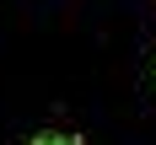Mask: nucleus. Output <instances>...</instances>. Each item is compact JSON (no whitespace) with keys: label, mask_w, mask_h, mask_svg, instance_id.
I'll use <instances>...</instances> for the list:
<instances>
[{"label":"nucleus","mask_w":156,"mask_h":145,"mask_svg":"<svg viewBox=\"0 0 156 145\" xmlns=\"http://www.w3.org/2000/svg\"><path fill=\"white\" fill-rule=\"evenodd\" d=\"M27 145H81L76 134H59V129H48V134H32Z\"/></svg>","instance_id":"1"}]
</instances>
